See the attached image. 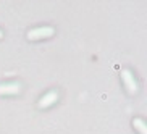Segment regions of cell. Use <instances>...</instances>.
Returning a JSON list of instances; mask_svg holds the SVG:
<instances>
[{"label":"cell","instance_id":"1","mask_svg":"<svg viewBox=\"0 0 147 134\" xmlns=\"http://www.w3.org/2000/svg\"><path fill=\"white\" fill-rule=\"evenodd\" d=\"M53 32H55V29L52 26H39L28 31L26 36L29 40H42V39H47V37H52Z\"/></svg>","mask_w":147,"mask_h":134},{"label":"cell","instance_id":"2","mask_svg":"<svg viewBox=\"0 0 147 134\" xmlns=\"http://www.w3.org/2000/svg\"><path fill=\"white\" fill-rule=\"evenodd\" d=\"M121 81L125 84V89L128 91V94H136L138 92V81L134 78V74L129 69H121Z\"/></svg>","mask_w":147,"mask_h":134},{"label":"cell","instance_id":"3","mask_svg":"<svg viewBox=\"0 0 147 134\" xmlns=\"http://www.w3.org/2000/svg\"><path fill=\"white\" fill-rule=\"evenodd\" d=\"M21 92V86H20V82H3V84H0V95H16Z\"/></svg>","mask_w":147,"mask_h":134},{"label":"cell","instance_id":"4","mask_svg":"<svg viewBox=\"0 0 147 134\" xmlns=\"http://www.w3.org/2000/svg\"><path fill=\"white\" fill-rule=\"evenodd\" d=\"M57 100H58V92H57V91L47 92V94H44L42 97L39 99V108H49V107H52Z\"/></svg>","mask_w":147,"mask_h":134},{"label":"cell","instance_id":"5","mask_svg":"<svg viewBox=\"0 0 147 134\" xmlns=\"http://www.w3.org/2000/svg\"><path fill=\"white\" fill-rule=\"evenodd\" d=\"M133 126H134V129L138 131L139 134H147V126H146V121L144 120H141V118H134Z\"/></svg>","mask_w":147,"mask_h":134},{"label":"cell","instance_id":"6","mask_svg":"<svg viewBox=\"0 0 147 134\" xmlns=\"http://www.w3.org/2000/svg\"><path fill=\"white\" fill-rule=\"evenodd\" d=\"M2 37H3V32H2V31H0V39H2Z\"/></svg>","mask_w":147,"mask_h":134}]
</instances>
